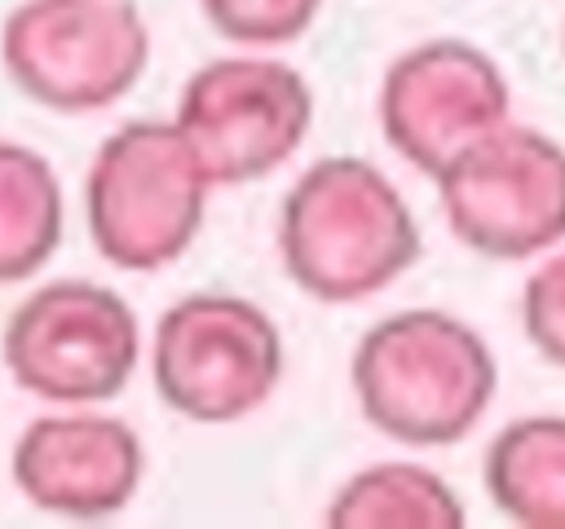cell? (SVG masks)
<instances>
[{"label": "cell", "mask_w": 565, "mask_h": 529, "mask_svg": "<svg viewBox=\"0 0 565 529\" xmlns=\"http://www.w3.org/2000/svg\"><path fill=\"white\" fill-rule=\"evenodd\" d=\"M291 282L322 304H353L397 282L419 256V225L402 190L358 154L305 168L278 212Z\"/></svg>", "instance_id": "cell-1"}, {"label": "cell", "mask_w": 565, "mask_h": 529, "mask_svg": "<svg viewBox=\"0 0 565 529\" xmlns=\"http://www.w3.org/2000/svg\"><path fill=\"white\" fill-rule=\"evenodd\" d=\"M358 410L402 445H455L494 401L499 366L490 344L441 309L380 317L349 361Z\"/></svg>", "instance_id": "cell-2"}, {"label": "cell", "mask_w": 565, "mask_h": 529, "mask_svg": "<svg viewBox=\"0 0 565 529\" xmlns=\"http://www.w3.org/2000/svg\"><path fill=\"white\" fill-rule=\"evenodd\" d=\"M212 176L177 123L115 128L88 168L84 212L93 247L128 273L172 264L199 234Z\"/></svg>", "instance_id": "cell-3"}, {"label": "cell", "mask_w": 565, "mask_h": 529, "mask_svg": "<svg viewBox=\"0 0 565 529\" xmlns=\"http://www.w3.org/2000/svg\"><path fill=\"white\" fill-rule=\"evenodd\" d=\"M450 234L486 260H530L565 242V145L525 123H499L437 176Z\"/></svg>", "instance_id": "cell-4"}, {"label": "cell", "mask_w": 565, "mask_h": 529, "mask_svg": "<svg viewBox=\"0 0 565 529\" xmlns=\"http://www.w3.org/2000/svg\"><path fill=\"white\" fill-rule=\"evenodd\" d=\"M0 57L31 101L84 115L141 79L150 31L132 0H22L0 26Z\"/></svg>", "instance_id": "cell-5"}, {"label": "cell", "mask_w": 565, "mask_h": 529, "mask_svg": "<svg viewBox=\"0 0 565 529\" xmlns=\"http://www.w3.org/2000/svg\"><path fill=\"white\" fill-rule=\"evenodd\" d=\"M0 353L22 392L57 406H93L119 397L132 379L141 331L119 291L62 278L9 313Z\"/></svg>", "instance_id": "cell-6"}, {"label": "cell", "mask_w": 565, "mask_h": 529, "mask_svg": "<svg viewBox=\"0 0 565 529\" xmlns=\"http://www.w3.org/2000/svg\"><path fill=\"white\" fill-rule=\"evenodd\" d=\"M154 388L194 423H234L269 401L282 379V335L274 317L225 291L177 300L154 331Z\"/></svg>", "instance_id": "cell-7"}, {"label": "cell", "mask_w": 565, "mask_h": 529, "mask_svg": "<svg viewBox=\"0 0 565 529\" xmlns=\"http://www.w3.org/2000/svg\"><path fill=\"white\" fill-rule=\"evenodd\" d=\"M212 185H247L282 168L313 123L305 75L274 57H216L190 75L172 119Z\"/></svg>", "instance_id": "cell-8"}, {"label": "cell", "mask_w": 565, "mask_h": 529, "mask_svg": "<svg viewBox=\"0 0 565 529\" xmlns=\"http://www.w3.org/2000/svg\"><path fill=\"white\" fill-rule=\"evenodd\" d=\"M512 88L503 66L455 35L406 48L380 84L384 141L419 172L437 176L463 145L508 123Z\"/></svg>", "instance_id": "cell-9"}, {"label": "cell", "mask_w": 565, "mask_h": 529, "mask_svg": "<svg viewBox=\"0 0 565 529\" xmlns=\"http://www.w3.org/2000/svg\"><path fill=\"white\" fill-rule=\"evenodd\" d=\"M141 472V436L115 414H40L13 445V485L53 516H115L137 494Z\"/></svg>", "instance_id": "cell-10"}, {"label": "cell", "mask_w": 565, "mask_h": 529, "mask_svg": "<svg viewBox=\"0 0 565 529\" xmlns=\"http://www.w3.org/2000/svg\"><path fill=\"white\" fill-rule=\"evenodd\" d=\"M490 503L530 529H565V414H521L486 450Z\"/></svg>", "instance_id": "cell-11"}, {"label": "cell", "mask_w": 565, "mask_h": 529, "mask_svg": "<svg viewBox=\"0 0 565 529\" xmlns=\"http://www.w3.org/2000/svg\"><path fill=\"white\" fill-rule=\"evenodd\" d=\"M463 520L459 494L419 463L362 467L327 507V525L335 529H459Z\"/></svg>", "instance_id": "cell-12"}, {"label": "cell", "mask_w": 565, "mask_h": 529, "mask_svg": "<svg viewBox=\"0 0 565 529\" xmlns=\"http://www.w3.org/2000/svg\"><path fill=\"white\" fill-rule=\"evenodd\" d=\"M62 242V185L44 154L0 141V282H22Z\"/></svg>", "instance_id": "cell-13"}, {"label": "cell", "mask_w": 565, "mask_h": 529, "mask_svg": "<svg viewBox=\"0 0 565 529\" xmlns=\"http://www.w3.org/2000/svg\"><path fill=\"white\" fill-rule=\"evenodd\" d=\"M199 4L216 35L252 48L300 40L322 9V0H199Z\"/></svg>", "instance_id": "cell-14"}, {"label": "cell", "mask_w": 565, "mask_h": 529, "mask_svg": "<svg viewBox=\"0 0 565 529\" xmlns=\"http://www.w3.org/2000/svg\"><path fill=\"white\" fill-rule=\"evenodd\" d=\"M521 326L534 353L565 370V247L552 251L521 291Z\"/></svg>", "instance_id": "cell-15"}]
</instances>
